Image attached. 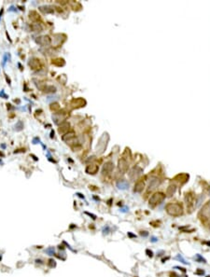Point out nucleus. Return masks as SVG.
I'll use <instances>...</instances> for the list:
<instances>
[{
	"label": "nucleus",
	"mask_w": 210,
	"mask_h": 277,
	"mask_svg": "<svg viewBox=\"0 0 210 277\" xmlns=\"http://www.w3.org/2000/svg\"><path fill=\"white\" fill-rule=\"evenodd\" d=\"M128 186H129L128 183L126 181H123V180H121V181L117 183V187L119 188H121V189H125V188H128Z\"/></svg>",
	"instance_id": "18"
},
{
	"label": "nucleus",
	"mask_w": 210,
	"mask_h": 277,
	"mask_svg": "<svg viewBox=\"0 0 210 277\" xmlns=\"http://www.w3.org/2000/svg\"><path fill=\"white\" fill-rule=\"evenodd\" d=\"M158 183H159V182H157L156 180H153V181H151V183L149 184V189H152V188H154V187H156Z\"/></svg>",
	"instance_id": "23"
},
{
	"label": "nucleus",
	"mask_w": 210,
	"mask_h": 277,
	"mask_svg": "<svg viewBox=\"0 0 210 277\" xmlns=\"http://www.w3.org/2000/svg\"><path fill=\"white\" fill-rule=\"evenodd\" d=\"M147 254H148V255H147V256H152V255H153L152 251L147 250Z\"/></svg>",
	"instance_id": "28"
},
{
	"label": "nucleus",
	"mask_w": 210,
	"mask_h": 277,
	"mask_svg": "<svg viewBox=\"0 0 210 277\" xmlns=\"http://www.w3.org/2000/svg\"><path fill=\"white\" fill-rule=\"evenodd\" d=\"M69 129H70V124L67 122H63L59 126L58 132H59V133H68Z\"/></svg>",
	"instance_id": "8"
},
{
	"label": "nucleus",
	"mask_w": 210,
	"mask_h": 277,
	"mask_svg": "<svg viewBox=\"0 0 210 277\" xmlns=\"http://www.w3.org/2000/svg\"><path fill=\"white\" fill-rule=\"evenodd\" d=\"M202 214L205 218H210V204L205 205V207L202 210Z\"/></svg>",
	"instance_id": "11"
},
{
	"label": "nucleus",
	"mask_w": 210,
	"mask_h": 277,
	"mask_svg": "<svg viewBox=\"0 0 210 277\" xmlns=\"http://www.w3.org/2000/svg\"><path fill=\"white\" fill-rule=\"evenodd\" d=\"M7 60H8V54H5V56H4V59H3V63H2V64H3V66H4V65L6 64V63L8 62Z\"/></svg>",
	"instance_id": "27"
},
{
	"label": "nucleus",
	"mask_w": 210,
	"mask_h": 277,
	"mask_svg": "<svg viewBox=\"0 0 210 277\" xmlns=\"http://www.w3.org/2000/svg\"><path fill=\"white\" fill-rule=\"evenodd\" d=\"M62 139H63V141H64L66 144H68L70 146L77 144V138H76V134H75L74 132L66 133L64 135H63Z\"/></svg>",
	"instance_id": "2"
},
{
	"label": "nucleus",
	"mask_w": 210,
	"mask_h": 277,
	"mask_svg": "<svg viewBox=\"0 0 210 277\" xmlns=\"http://www.w3.org/2000/svg\"><path fill=\"white\" fill-rule=\"evenodd\" d=\"M105 146H106V141L103 142V137H101L99 140V143H98V145L96 146V151H97V153H99V154L103 153Z\"/></svg>",
	"instance_id": "9"
},
{
	"label": "nucleus",
	"mask_w": 210,
	"mask_h": 277,
	"mask_svg": "<svg viewBox=\"0 0 210 277\" xmlns=\"http://www.w3.org/2000/svg\"><path fill=\"white\" fill-rule=\"evenodd\" d=\"M165 209L167 214L172 216H179L183 214V208L178 204H168Z\"/></svg>",
	"instance_id": "1"
},
{
	"label": "nucleus",
	"mask_w": 210,
	"mask_h": 277,
	"mask_svg": "<svg viewBox=\"0 0 210 277\" xmlns=\"http://www.w3.org/2000/svg\"><path fill=\"white\" fill-rule=\"evenodd\" d=\"M52 63L56 65V66H63L65 63H64V60L62 58H55V59H52Z\"/></svg>",
	"instance_id": "13"
},
{
	"label": "nucleus",
	"mask_w": 210,
	"mask_h": 277,
	"mask_svg": "<svg viewBox=\"0 0 210 277\" xmlns=\"http://www.w3.org/2000/svg\"><path fill=\"white\" fill-rule=\"evenodd\" d=\"M30 18H31L32 20H37L39 17H38V15L37 14L36 11H31V12H30Z\"/></svg>",
	"instance_id": "21"
},
{
	"label": "nucleus",
	"mask_w": 210,
	"mask_h": 277,
	"mask_svg": "<svg viewBox=\"0 0 210 277\" xmlns=\"http://www.w3.org/2000/svg\"><path fill=\"white\" fill-rule=\"evenodd\" d=\"M119 168H120V170H121V172H125L126 170H127V163H126V162L124 160H121V161L119 162Z\"/></svg>",
	"instance_id": "16"
},
{
	"label": "nucleus",
	"mask_w": 210,
	"mask_h": 277,
	"mask_svg": "<svg viewBox=\"0 0 210 277\" xmlns=\"http://www.w3.org/2000/svg\"><path fill=\"white\" fill-rule=\"evenodd\" d=\"M145 188V184L143 181H137L135 185V191L136 192H141Z\"/></svg>",
	"instance_id": "12"
},
{
	"label": "nucleus",
	"mask_w": 210,
	"mask_h": 277,
	"mask_svg": "<svg viewBox=\"0 0 210 277\" xmlns=\"http://www.w3.org/2000/svg\"><path fill=\"white\" fill-rule=\"evenodd\" d=\"M36 41H37V43H38L39 45H41V46H48V45H50V44L52 43L51 38H50V37H48V36L38 37Z\"/></svg>",
	"instance_id": "6"
},
{
	"label": "nucleus",
	"mask_w": 210,
	"mask_h": 277,
	"mask_svg": "<svg viewBox=\"0 0 210 277\" xmlns=\"http://www.w3.org/2000/svg\"><path fill=\"white\" fill-rule=\"evenodd\" d=\"M22 128H23V125H22V122H21V121H19L15 125V129L17 131H21Z\"/></svg>",
	"instance_id": "22"
},
{
	"label": "nucleus",
	"mask_w": 210,
	"mask_h": 277,
	"mask_svg": "<svg viewBox=\"0 0 210 277\" xmlns=\"http://www.w3.org/2000/svg\"><path fill=\"white\" fill-rule=\"evenodd\" d=\"M86 104L85 100L81 99V98H78V99H74L71 103V105H73L74 107H81V106H84Z\"/></svg>",
	"instance_id": "10"
},
{
	"label": "nucleus",
	"mask_w": 210,
	"mask_h": 277,
	"mask_svg": "<svg viewBox=\"0 0 210 277\" xmlns=\"http://www.w3.org/2000/svg\"><path fill=\"white\" fill-rule=\"evenodd\" d=\"M49 266L51 267V268L54 267L55 266V261H54L53 259H50V260H49Z\"/></svg>",
	"instance_id": "24"
},
{
	"label": "nucleus",
	"mask_w": 210,
	"mask_h": 277,
	"mask_svg": "<svg viewBox=\"0 0 210 277\" xmlns=\"http://www.w3.org/2000/svg\"><path fill=\"white\" fill-rule=\"evenodd\" d=\"M113 170V164L112 162H106L105 165H104V168H103V173L104 174H109Z\"/></svg>",
	"instance_id": "14"
},
{
	"label": "nucleus",
	"mask_w": 210,
	"mask_h": 277,
	"mask_svg": "<svg viewBox=\"0 0 210 277\" xmlns=\"http://www.w3.org/2000/svg\"><path fill=\"white\" fill-rule=\"evenodd\" d=\"M46 252L49 253L50 255H53V254H54V249H53V248H49V249H47Z\"/></svg>",
	"instance_id": "26"
},
{
	"label": "nucleus",
	"mask_w": 210,
	"mask_h": 277,
	"mask_svg": "<svg viewBox=\"0 0 210 277\" xmlns=\"http://www.w3.org/2000/svg\"><path fill=\"white\" fill-rule=\"evenodd\" d=\"M67 116H68L67 113H65V112H63V111H62V112H56V113L53 114L52 120H54V122H55L56 124L63 123V122H64V120H66Z\"/></svg>",
	"instance_id": "4"
},
{
	"label": "nucleus",
	"mask_w": 210,
	"mask_h": 277,
	"mask_svg": "<svg viewBox=\"0 0 210 277\" xmlns=\"http://www.w3.org/2000/svg\"><path fill=\"white\" fill-rule=\"evenodd\" d=\"M51 109L52 110V111H54V112H56V111H58V110L60 109V105H59L58 103H53V104L51 105Z\"/></svg>",
	"instance_id": "20"
},
{
	"label": "nucleus",
	"mask_w": 210,
	"mask_h": 277,
	"mask_svg": "<svg viewBox=\"0 0 210 277\" xmlns=\"http://www.w3.org/2000/svg\"><path fill=\"white\" fill-rule=\"evenodd\" d=\"M0 96H1L2 98H5V99H7V98H8V95L5 93V92H4L3 90H2L1 92H0Z\"/></svg>",
	"instance_id": "25"
},
{
	"label": "nucleus",
	"mask_w": 210,
	"mask_h": 277,
	"mask_svg": "<svg viewBox=\"0 0 210 277\" xmlns=\"http://www.w3.org/2000/svg\"><path fill=\"white\" fill-rule=\"evenodd\" d=\"M31 29L35 32H40L42 31V26L37 22H34L31 24Z\"/></svg>",
	"instance_id": "17"
},
{
	"label": "nucleus",
	"mask_w": 210,
	"mask_h": 277,
	"mask_svg": "<svg viewBox=\"0 0 210 277\" xmlns=\"http://www.w3.org/2000/svg\"><path fill=\"white\" fill-rule=\"evenodd\" d=\"M28 64H29V66H30L31 69H33V70H38V69L41 68V63H40V61H39L38 59H37V58H32V59H30Z\"/></svg>",
	"instance_id": "5"
},
{
	"label": "nucleus",
	"mask_w": 210,
	"mask_h": 277,
	"mask_svg": "<svg viewBox=\"0 0 210 277\" xmlns=\"http://www.w3.org/2000/svg\"><path fill=\"white\" fill-rule=\"evenodd\" d=\"M141 235H144V236H147L148 233H147V231H141V233H140Z\"/></svg>",
	"instance_id": "29"
},
{
	"label": "nucleus",
	"mask_w": 210,
	"mask_h": 277,
	"mask_svg": "<svg viewBox=\"0 0 210 277\" xmlns=\"http://www.w3.org/2000/svg\"><path fill=\"white\" fill-rule=\"evenodd\" d=\"M163 199H164V195H163V193H161V192L153 194L152 196L150 197V199H149V205L154 207V206H156L157 204H160Z\"/></svg>",
	"instance_id": "3"
},
{
	"label": "nucleus",
	"mask_w": 210,
	"mask_h": 277,
	"mask_svg": "<svg viewBox=\"0 0 210 277\" xmlns=\"http://www.w3.org/2000/svg\"><path fill=\"white\" fill-rule=\"evenodd\" d=\"M98 169H99V166L96 163H91V164H89L86 167L85 172L87 174H94L98 172Z\"/></svg>",
	"instance_id": "7"
},
{
	"label": "nucleus",
	"mask_w": 210,
	"mask_h": 277,
	"mask_svg": "<svg viewBox=\"0 0 210 277\" xmlns=\"http://www.w3.org/2000/svg\"><path fill=\"white\" fill-rule=\"evenodd\" d=\"M43 91L45 92H54L55 91H56V88L55 87H53V86H45L44 88H43Z\"/></svg>",
	"instance_id": "19"
},
{
	"label": "nucleus",
	"mask_w": 210,
	"mask_h": 277,
	"mask_svg": "<svg viewBox=\"0 0 210 277\" xmlns=\"http://www.w3.org/2000/svg\"><path fill=\"white\" fill-rule=\"evenodd\" d=\"M39 10L44 12V13H52L53 12V9L50 6H43V7H40Z\"/></svg>",
	"instance_id": "15"
}]
</instances>
